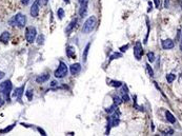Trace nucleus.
<instances>
[{
	"instance_id": "f257e3e1",
	"label": "nucleus",
	"mask_w": 182,
	"mask_h": 136,
	"mask_svg": "<svg viewBox=\"0 0 182 136\" xmlns=\"http://www.w3.org/2000/svg\"><path fill=\"white\" fill-rule=\"evenodd\" d=\"M9 23L11 25H16L18 28H24L26 24V17H25V15L18 13L9 20Z\"/></svg>"
},
{
	"instance_id": "f03ea898",
	"label": "nucleus",
	"mask_w": 182,
	"mask_h": 136,
	"mask_svg": "<svg viewBox=\"0 0 182 136\" xmlns=\"http://www.w3.org/2000/svg\"><path fill=\"white\" fill-rule=\"evenodd\" d=\"M12 88H13V86H12V81L11 80H6L2 83H0V93L4 96L6 100H8V101L11 100L10 96H11Z\"/></svg>"
},
{
	"instance_id": "7ed1b4c3",
	"label": "nucleus",
	"mask_w": 182,
	"mask_h": 136,
	"mask_svg": "<svg viewBox=\"0 0 182 136\" xmlns=\"http://www.w3.org/2000/svg\"><path fill=\"white\" fill-rule=\"evenodd\" d=\"M96 27V17L95 16H89L84 24H83V28H82V31L84 34H89L90 32H92Z\"/></svg>"
},
{
	"instance_id": "20e7f679",
	"label": "nucleus",
	"mask_w": 182,
	"mask_h": 136,
	"mask_svg": "<svg viewBox=\"0 0 182 136\" xmlns=\"http://www.w3.org/2000/svg\"><path fill=\"white\" fill-rule=\"evenodd\" d=\"M67 72H68V69H67L66 64L63 61H60L59 65L57 67V70L54 73V75H55L56 78H64L67 75Z\"/></svg>"
},
{
	"instance_id": "39448f33",
	"label": "nucleus",
	"mask_w": 182,
	"mask_h": 136,
	"mask_svg": "<svg viewBox=\"0 0 182 136\" xmlns=\"http://www.w3.org/2000/svg\"><path fill=\"white\" fill-rule=\"evenodd\" d=\"M36 36H37V30L35 27H28L26 30H25V39L28 42L32 43L35 41L36 39Z\"/></svg>"
},
{
	"instance_id": "423d86ee",
	"label": "nucleus",
	"mask_w": 182,
	"mask_h": 136,
	"mask_svg": "<svg viewBox=\"0 0 182 136\" xmlns=\"http://www.w3.org/2000/svg\"><path fill=\"white\" fill-rule=\"evenodd\" d=\"M143 55V49H142V44L140 41H137L135 46H134V56L137 60H140L141 57Z\"/></svg>"
},
{
	"instance_id": "0eeeda50",
	"label": "nucleus",
	"mask_w": 182,
	"mask_h": 136,
	"mask_svg": "<svg viewBox=\"0 0 182 136\" xmlns=\"http://www.w3.org/2000/svg\"><path fill=\"white\" fill-rule=\"evenodd\" d=\"M24 87H25V83L19 88H16L13 92V97H15L16 99H18V101H21V98H22V95L24 93Z\"/></svg>"
},
{
	"instance_id": "6e6552de",
	"label": "nucleus",
	"mask_w": 182,
	"mask_h": 136,
	"mask_svg": "<svg viewBox=\"0 0 182 136\" xmlns=\"http://www.w3.org/2000/svg\"><path fill=\"white\" fill-rule=\"evenodd\" d=\"M40 1L41 0H35V2L33 3L32 8H31V15L32 17H37L38 14H39V4H40Z\"/></svg>"
},
{
	"instance_id": "1a4fd4ad",
	"label": "nucleus",
	"mask_w": 182,
	"mask_h": 136,
	"mask_svg": "<svg viewBox=\"0 0 182 136\" xmlns=\"http://www.w3.org/2000/svg\"><path fill=\"white\" fill-rule=\"evenodd\" d=\"M69 71H71V74L74 75V76L77 75V74H79L80 71H81V64L80 63H74V64H72L69 66Z\"/></svg>"
},
{
	"instance_id": "9d476101",
	"label": "nucleus",
	"mask_w": 182,
	"mask_h": 136,
	"mask_svg": "<svg viewBox=\"0 0 182 136\" xmlns=\"http://www.w3.org/2000/svg\"><path fill=\"white\" fill-rule=\"evenodd\" d=\"M161 45H162V48L164 50H170V49H173L175 46V43H174V41L172 39H165V40H162Z\"/></svg>"
},
{
	"instance_id": "9b49d317",
	"label": "nucleus",
	"mask_w": 182,
	"mask_h": 136,
	"mask_svg": "<svg viewBox=\"0 0 182 136\" xmlns=\"http://www.w3.org/2000/svg\"><path fill=\"white\" fill-rule=\"evenodd\" d=\"M87 6H88V1L87 2H83L80 4V9H79V15L81 17H84L86 15L87 12Z\"/></svg>"
},
{
	"instance_id": "f8f14e48",
	"label": "nucleus",
	"mask_w": 182,
	"mask_h": 136,
	"mask_svg": "<svg viewBox=\"0 0 182 136\" xmlns=\"http://www.w3.org/2000/svg\"><path fill=\"white\" fill-rule=\"evenodd\" d=\"M49 79H50V74H42V75H39L38 77H36V82L43 83V82L47 81Z\"/></svg>"
},
{
	"instance_id": "ddd939ff",
	"label": "nucleus",
	"mask_w": 182,
	"mask_h": 136,
	"mask_svg": "<svg viewBox=\"0 0 182 136\" xmlns=\"http://www.w3.org/2000/svg\"><path fill=\"white\" fill-rule=\"evenodd\" d=\"M66 55L69 58H76V53H75V48L72 45L66 46Z\"/></svg>"
},
{
	"instance_id": "4468645a",
	"label": "nucleus",
	"mask_w": 182,
	"mask_h": 136,
	"mask_svg": "<svg viewBox=\"0 0 182 136\" xmlns=\"http://www.w3.org/2000/svg\"><path fill=\"white\" fill-rule=\"evenodd\" d=\"M89 48H90V42H88L84 48V51H83V54H82L83 62H86V60H87V55H88V52H89Z\"/></svg>"
},
{
	"instance_id": "2eb2a0df",
	"label": "nucleus",
	"mask_w": 182,
	"mask_h": 136,
	"mask_svg": "<svg viewBox=\"0 0 182 136\" xmlns=\"http://www.w3.org/2000/svg\"><path fill=\"white\" fill-rule=\"evenodd\" d=\"M76 23H77V19H74V20H72L71 22H69V24L67 25V28L65 29V33L66 34H69L73 30H74V28L76 27Z\"/></svg>"
},
{
	"instance_id": "dca6fc26",
	"label": "nucleus",
	"mask_w": 182,
	"mask_h": 136,
	"mask_svg": "<svg viewBox=\"0 0 182 136\" xmlns=\"http://www.w3.org/2000/svg\"><path fill=\"white\" fill-rule=\"evenodd\" d=\"M9 39H10V33L7 31H4L1 35H0V41H2L3 43H7L9 41Z\"/></svg>"
},
{
	"instance_id": "f3484780",
	"label": "nucleus",
	"mask_w": 182,
	"mask_h": 136,
	"mask_svg": "<svg viewBox=\"0 0 182 136\" xmlns=\"http://www.w3.org/2000/svg\"><path fill=\"white\" fill-rule=\"evenodd\" d=\"M165 116H166V120L168 122H170V123H175L176 122V118L174 117V115L169 111H166L165 112Z\"/></svg>"
},
{
	"instance_id": "a211bd4d",
	"label": "nucleus",
	"mask_w": 182,
	"mask_h": 136,
	"mask_svg": "<svg viewBox=\"0 0 182 136\" xmlns=\"http://www.w3.org/2000/svg\"><path fill=\"white\" fill-rule=\"evenodd\" d=\"M109 86L114 87V88H120V87H122V82L119 81V80H110Z\"/></svg>"
},
{
	"instance_id": "6ab92c4d",
	"label": "nucleus",
	"mask_w": 182,
	"mask_h": 136,
	"mask_svg": "<svg viewBox=\"0 0 182 136\" xmlns=\"http://www.w3.org/2000/svg\"><path fill=\"white\" fill-rule=\"evenodd\" d=\"M57 16H58V18L61 20V19H63V17H64V10L62 9V8H59L58 10H57Z\"/></svg>"
},
{
	"instance_id": "aec40b11",
	"label": "nucleus",
	"mask_w": 182,
	"mask_h": 136,
	"mask_svg": "<svg viewBox=\"0 0 182 136\" xmlns=\"http://www.w3.org/2000/svg\"><path fill=\"white\" fill-rule=\"evenodd\" d=\"M175 79H176V75L175 74H167L166 75V80H167L168 83H172Z\"/></svg>"
},
{
	"instance_id": "412c9836",
	"label": "nucleus",
	"mask_w": 182,
	"mask_h": 136,
	"mask_svg": "<svg viewBox=\"0 0 182 136\" xmlns=\"http://www.w3.org/2000/svg\"><path fill=\"white\" fill-rule=\"evenodd\" d=\"M113 99H114V104H116L117 107H118L119 104H121V103H122V101H123V100H122V98H120L119 96H114V97H113Z\"/></svg>"
},
{
	"instance_id": "4be33fe9",
	"label": "nucleus",
	"mask_w": 182,
	"mask_h": 136,
	"mask_svg": "<svg viewBox=\"0 0 182 136\" xmlns=\"http://www.w3.org/2000/svg\"><path fill=\"white\" fill-rule=\"evenodd\" d=\"M16 125V123H13V124H11L10 127H7L6 129H3V130H1V131H0V133H8V132H10V131H12L13 130V128Z\"/></svg>"
},
{
	"instance_id": "5701e85b",
	"label": "nucleus",
	"mask_w": 182,
	"mask_h": 136,
	"mask_svg": "<svg viewBox=\"0 0 182 136\" xmlns=\"http://www.w3.org/2000/svg\"><path fill=\"white\" fill-rule=\"evenodd\" d=\"M117 110V106L116 104H113V106H111L110 108H108V109H105V111L109 113V114H112V113H114L115 111Z\"/></svg>"
},
{
	"instance_id": "b1692460",
	"label": "nucleus",
	"mask_w": 182,
	"mask_h": 136,
	"mask_svg": "<svg viewBox=\"0 0 182 136\" xmlns=\"http://www.w3.org/2000/svg\"><path fill=\"white\" fill-rule=\"evenodd\" d=\"M147 59H148V61L152 63V62H154L155 61V54L153 53V52H148L147 53Z\"/></svg>"
},
{
	"instance_id": "393cba45",
	"label": "nucleus",
	"mask_w": 182,
	"mask_h": 136,
	"mask_svg": "<svg viewBox=\"0 0 182 136\" xmlns=\"http://www.w3.org/2000/svg\"><path fill=\"white\" fill-rule=\"evenodd\" d=\"M37 43H38L39 45H41V44L44 43V35H39V36H38V38H37Z\"/></svg>"
},
{
	"instance_id": "a878e982",
	"label": "nucleus",
	"mask_w": 182,
	"mask_h": 136,
	"mask_svg": "<svg viewBox=\"0 0 182 136\" xmlns=\"http://www.w3.org/2000/svg\"><path fill=\"white\" fill-rule=\"evenodd\" d=\"M122 56V54L121 53H114L112 56H111V58H110V60H114V59H117V58H120Z\"/></svg>"
},
{
	"instance_id": "bb28decb",
	"label": "nucleus",
	"mask_w": 182,
	"mask_h": 136,
	"mask_svg": "<svg viewBox=\"0 0 182 136\" xmlns=\"http://www.w3.org/2000/svg\"><path fill=\"white\" fill-rule=\"evenodd\" d=\"M145 66H146V69H147V72H148L149 76H151V77H153V76H154V71H153V69H152V67L149 66V64H148V63H147Z\"/></svg>"
},
{
	"instance_id": "cd10ccee",
	"label": "nucleus",
	"mask_w": 182,
	"mask_h": 136,
	"mask_svg": "<svg viewBox=\"0 0 182 136\" xmlns=\"http://www.w3.org/2000/svg\"><path fill=\"white\" fill-rule=\"evenodd\" d=\"M122 100L123 101H129L130 100V97L127 95V92H124L123 91V93H122Z\"/></svg>"
},
{
	"instance_id": "c85d7f7f",
	"label": "nucleus",
	"mask_w": 182,
	"mask_h": 136,
	"mask_svg": "<svg viewBox=\"0 0 182 136\" xmlns=\"http://www.w3.org/2000/svg\"><path fill=\"white\" fill-rule=\"evenodd\" d=\"M25 95H26V97H28V99H29V100H32V98H33V92H32L31 90L26 91Z\"/></svg>"
},
{
	"instance_id": "c756f323",
	"label": "nucleus",
	"mask_w": 182,
	"mask_h": 136,
	"mask_svg": "<svg viewBox=\"0 0 182 136\" xmlns=\"http://www.w3.org/2000/svg\"><path fill=\"white\" fill-rule=\"evenodd\" d=\"M129 46H130L129 44H125V45H123V46H121V48H120V51L123 53V52H125V51L129 49Z\"/></svg>"
},
{
	"instance_id": "7c9ffc66",
	"label": "nucleus",
	"mask_w": 182,
	"mask_h": 136,
	"mask_svg": "<svg viewBox=\"0 0 182 136\" xmlns=\"http://www.w3.org/2000/svg\"><path fill=\"white\" fill-rule=\"evenodd\" d=\"M37 130H38V131H39V132L41 133V135H43V136H45V135H46V133H45V131H44V130H42L41 128H37Z\"/></svg>"
},
{
	"instance_id": "2f4dec72",
	"label": "nucleus",
	"mask_w": 182,
	"mask_h": 136,
	"mask_svg": "<svg viewBox=\"0 0 182 136\" xmlns=\"http://www.w3.org/2000/svg\"><path fill=\"white\" fill-rule=\"evenodd\" d=\"M173 133H174V131H173V130H168V131L164 132V133H163V135H172Z\"/></svg>"
},
{
	"instance_id": "473e14b6",
	"label": "nucleus",
	"mask_w": 182,
	"mask_h": 136,
	"mask_svg": "<svg viewBox=\"0 0 182 136\" xmlns=\"http://www.w3.org/2000/svg\"><path fill=\"white\" fill-rule=\"evenodd\" d=\"M154 2H155V6L157 9H159V6H160V0H154Z\"/></svg>"
},
{
	"instance_id": "72a5a7b5",
	"label": "nucleus",
	"mask_w": 182,
	"mask_h": 136,
	"mask_svg": "<svg viewBox=\"0 0 182 136\" xmlns=\"http://www.w3.org/2000/svg\"><path fill=\"white\" fill-rule=\"evenodd\" d=\"M6 76V74H4V72H2V71H0V80H1L3 77Z\"/></svg>"
},
{
	"instance_id": "f704fd0d",
	"label": "nucleus",
	"mask_w": 182,
	"mask_h": 136,
	"mask_svg": "<svg viewBox=\"0 0 182 136\" xmlns=\"http://www.w3.org/2000/svg\"><path fill=\"white\" fill-rule=\"evenodd\" d=\"M29 1H30V0H22V3H23L24 6H26V4L29 3Z\"/></svg>"
},
{
	"instance_id": "c9c22d12",
	"label": "nucleus",
	"mask_w": 182,
	"mask_h": 136,
	"mask_svg": "<svg viewBox=\"0 0 182 136\" xmlns=\"http://www.w3.org/2000/svg\"><path fill=\"white\" fill-rule=\"evenodd\" d=\"M79 1V4H81V3H83V2H87L88 0H78Z\"/></svg>"
},
{
	"instance_id": "e433bc0d",
	"label": "nucleus",
	"mask_w": 182,
	"mask_h": 136,
	"mask_svg": "<svg viewBox=\"0 0 182 136\" xmlns=\"http://www.w3.org/2000/svg\"><path fill=\"white\" fill-rule=\"evenodd\" d=\"M51 86H52V87H56V86H57V82H56V81H52Z\"/></svg>"
},
{
	"instance_id": "4c0bfd02",
	"label": "nucleus",
	"mask_w": 182,
	"mask_h": 136,
	"mask_svg": "<svg viewBox=\"0 0 182 136\" xmlns=\"http://www.w3.org/2000/svg\"><path fill=\"white\" fill-rule=\"evenodd\" d=\"M3 103H4V101H3L1 98H0V107H2V106H3Z\"/></svg>"
},
{
	"instance_id": "58836bf2",
	"label": "nucleus",
	"mask_w": 182,
	"mask_h": 136,
	"mask_svg": "<svg viewBox=\"0 0 182 136\" xmlns=\"http://www.w3.org/2000/svg\"><path fill=\"white\" fill-rule=\"evenodd\" d=\"M47 2H49V0H43V3H44V6H46V4H47Z\"/></svg>"
},
{
	"instance_id": "ea45409f",
	"label": "nucleus",
	"mask_w": 182,
	"mask_h": 136,
	"mask_svg": "<svg viewBox=\"0 0 182 136\" xmlns=\"http://www.w3.org/2000/svg\"><path fill=\"white\" fill-rule=\"evenodd\" d=\"M180 50L182 51V39H181V42H180Z\"/></svg>"
},
{
	"instance_id": "a19ab883",
	"label": "nucleus",
	"mask_w": 182,
	"mask_h": 136,
	"mask_svg": "<svg viewBox=\"0 0 182 136\" xmlns=\"http://www.w3.org/2000/svg\"><path fill=\"white\" fill-rule=\"evenodd\" d=\"M64 2H66V3H69V0H63Z\"/></svg>"
}]
</instances>
